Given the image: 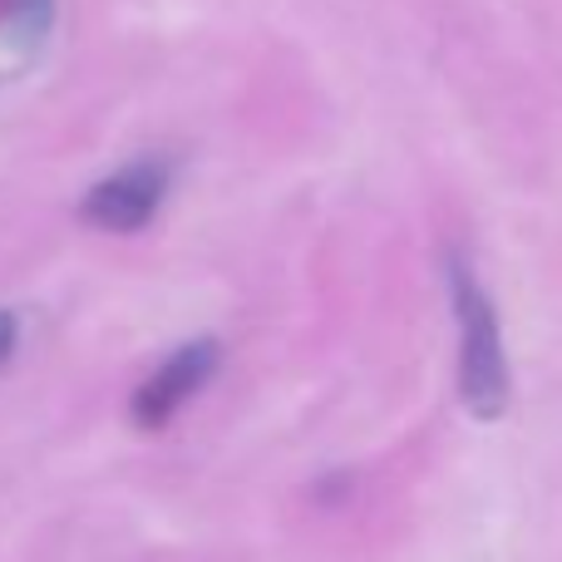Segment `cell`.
I'll return each mask as SVG.
<instances>
[{"mask_svg":"<svg viewBox=\"0 0 562 562\" xmlns=\"http://www.w3.org/2000/svg\"><path fill=\"white\" fill-rule=\"evenodd\" d=\"M15 346H20V321L15 311H0V370L15 360Z\"/></svg>","mask_w":562,"mask_h":562,"instance_id":"5","label":"cell"},{"mask_svg":"<svg viewBox=\"0 0 562 562\" xmlns=\"http://www.w3.org/2000/svg\"><path fill=\"white\" fill-rule=\"evenodd\" d=\"M0 25L20 55H35L55 25V0H0Z\"/></svg>","mask_w":562,"mask_h":562,"instance_id":"4","label":"cell"},{"mask_svg":"<svg viewBox=\"0 0 562 562\" xmlns=\"http://www.w3.org/2000/svg\"><path fill=\"white\" fill-rule=\"evenodd\" d=\"M217 360H223V346H217L213 336L178 346L173 356H168L164 366H158L154 375H148L144 385L134 390V400H128V415H134V425L144 429V435H158V429H168L178 409H183L188 400H193L198 390H203L207 380L217 375Z\"/></svg>","mask_w":562,"mask_h":562,"instance_id":"3","label":"cell"},{"mask_svg":"<svg viewBox=\"0 0 562 562\" xmlns=\"http://www.w3.org/2000/svg\"><path fill=\"white\" fill-rule=\"evenodd\" d=\"M168 178H173L168 158H134L114 178L89 188L85 203H79V217L89 227H99V233H119V237L144 233L168 198Z\"/></svg>","mask_w":562,"mask_h":562,"instance_id":"2","label":"cell"},{"mask_svg":"<svg viewBox=\"0 0 562 562\" xmlns=\"http://www.w3.org/2000/svg\"><path fill=\"white\" fill-rule=\"evenodd\" d=\"M445 286L459 326V400H464V409L474 419H504L508 400H514L504 326H498L494 296L484 291L474 262L459 247L445 252Z\"/></svg>","mask_w":562,"mask_h":562,"instance_id":"1","label":"cell"}]
</instances>
